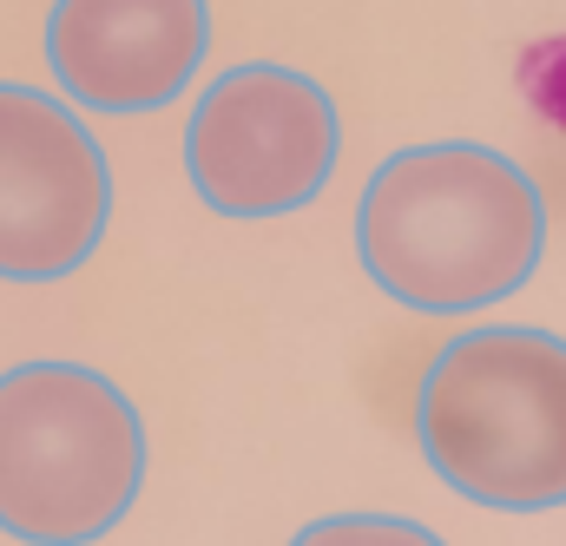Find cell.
<instances>
[{"mask_svg":"<svg viewBox=\"0 0 566 546\" xmlns=\"http://www.w3.org/2000/svg\"><path fill=\"white\" fill-rule=\"evenodd\" d=\"M290 546H448L434 527L409 514H323L310 527H296Z\"/></svg>","mask_w":566,"mask_h":546,"instance_id":"7","label":"cell"},{"mask_svg":"<svg viewBox=\"0 0 566 546\" xmlns=\"http://www.w3.org/2000/svg\"><path fill=\"white\" fill-rule=\"evenodd\" d=\"M145 421L86 363H13L0 376V534L93 546L145 494Z\"/></svg>","mask_w":566,"mask_h":546,"instance_id":"3","label":"cell"},{"mask_svg":"<svg viewBox=\"0 0 566 546\" xmlns=\"http://www.w3.org/2000/svg\"><path fill=\"white\" fill-rule=\"evenodd\" d=\"M356 258L416 316H468L514 296L547 258V198L494 145L434 138L376 165L356 204Z\"/></svg>","mask_w":566,"mask_h":546,"instance_id":"1","label":"cell"},{"mask_svg":"<svg viewBox=\"0 0 566 546\" xmlns=\"http://www.w3.org/2000/svg\"><path fill=\"white\" fill-rule=\"evenodd\" d=\"M211 53L205 0H53L46 66L86 113H158Z\"/></svg>","mask_w":566,"mask_h":546,"instance_id":"6","label":"cell"},{"mask_svg":"<svg viewBox=\"0 0 566 546\" xmlns=\"http://www.w3.org/2000/svg\"><path fill=\"white\" fill-rule=\"evenodd\" d=\"M416 441L474 507H566V336L488 323L441 343L416 396Z\"/></svg>","mask_w":566,"mask_h":546,"instance_id":"2","label":"cell"},{"mask_svg":"<svg viewBox=\"0 0 566 546\" xmlns=\"http://www.w3.org/2000/svg\"><path fill=\"white\" fill-rule=\"evenodd\" d=\"M113 224V165L73 99L0 80V283L86 271Z\"/></svg>","mask_w":566,"mask_h":546,"instance_id":"5","label":"cell"},{"mask_svg":"<svg viewBox=\"0 0 566 546\" xmlns=\"http://www.w3.org/2000/svg\"><path fill=\"white\" fill-rule=\"evenodd\" d=\"M343 151L336 99L296 66H231L185 119V178L218 218H290L323 198Z\"/></svg>","mask_w":566,"mask_h":546,"instance_id":"4","label":"cell"}]
</instances>
